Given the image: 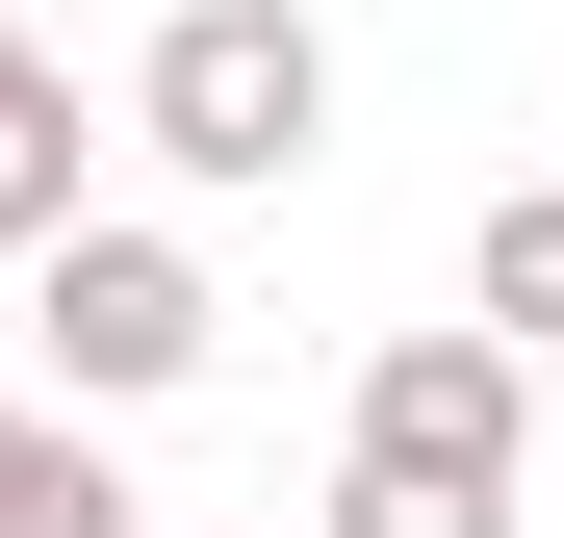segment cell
<instances>
[{
  "label": "cell",
  "mask_w": 564,
  "mask_h": 538,
  "mask_svg": "<svg viewBox=\"0 0 564 538\" xmlns=\"http://www.w3.org/2000/svg\"><path fill=\"white\" fill-rule=\"evenodd\" d=\"M52 436H77V410H26V385H0V538H26V487H52Z\"/></svg>",
  "instance_id": "cell-8"
},
{
  "label": "cell",
  "mask_w": 564,
  "mask_h": 538,
  "mask_svg": "<svg viewBox=\"0 0 564 538\" xmlns=\"http://www.w3.org/2000/svg\"><path fill=\"white\" fill-rule=\"evenodd\" d=\"M129 129L206 179V206H257V179H308V154H334V26H308V0H154Z\"/></svg>",
  "instance_id": "cell-1"
},
{
  "label": "cell",
  "mask_w": 564,
  "mask_h": 538,
  "mask_svg": "<svg viewBox=\"0 0 564 538\" xmlns=\"http://www.w3.org/2000/svg\"><path fill=\"white\" fill-rule=\"evenodd\" d=\"M359 462L539 487V359H513V333H386V359H359Z\"/></svg>",
  "instance_id": "cell-3"
},
{
  "label": "cell",
  "mask_w": 564,
  "mask_h": 538,
  "mask_svg": "<svg viewBox=\"0 0 564 538\" xmlns=\"http://www.w3.org/2000/svg\"><path fill=\"white\" fill-rule=\"evenodd\" d=\"M26 538H154V513H129V462H104V436H52V487H26Z\"/></svg>",
  "instance_id": "cell-7"
},
{
  "label": "cell",
  "mask_w": 564,
  "mask_h": 538,
  "mask_svg": "<svg viewBox=\"0 0 564 538\" xmlns=\"http://www.w3.org/2000/svg\"><path fill=\"white\" fill-rule=\"evenodd\" d=\"M462 333L564 359V179H513V206H488V256H462Z\"/></svg>",
  "instance_id": "cell-5"
},
{
  "label": "cell",
  "mask_w": 564,
  "mask_h": 538,
  "mask_svg": "<svg viewBox=\"0 0 564 538\" xmlns=\"http://www.w3.org/2000/svg\"><path fill=\"white\" fill-rule=\"evenodd\" d=\"M77 154H104V129H77V77L26 52V0H0V256H26V231H77Z\"/></svg>",
  "instance_id": "cell-4"
},
{
  "label": "cell",
  "mask_w": 564,
  "mask_h": 538,
  "mask_svg": "<svg viewBox=\"0 0 564 538\" xmlns=\"http://www.w3.org/2000/svg\"><path fill=\"white\" fill-rule=\"evenodd\" d=\"M334 538H513V487H436V462H334Z\"/></svg>",
  "instance_id": "cell-6"
},
{
  "label": "cell",
  "mask_w": 564,
  "mask_h": 538,
  "mask_svg": "<svg viewBox=\"0 0 564 538\" xmlns=\"http://www.w3.org/2000/svg\"><path fill=\"white\" fill-rule=\"evenodd\" d=\"M26 333H52V410H154V385H206V359H231L206 256H180V231H129V206L26 231Z\"/></svg>",
  "instance_id": "cell-2"
}]
</instances>
